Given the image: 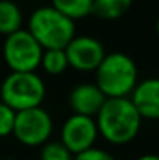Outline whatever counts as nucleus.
Masks as SVG:
<instances>
[{"instance_id":"f257e3e1","label":"nucleus","mask_w":159,"mask_h":160,"mask_svg":"<svg viewBox=\"0 0 159 160\" xmlns=\"http://www.w3.org/2000/svg\"><path fill=\"white\" fill-rule=\"evenodd\" d=\"M98 135L111 145L133 142L142 126V118L130 98H108L95 117Z\"/></svg>"},{"instance_id":"f03ea898","label":"nucleus","mask_w":159,"mask_h":160,"mask_svg":"<svg viewBox=\"0 0 159 160\" xmlns=\"http://www.w3.org/2000/svg\"><path fill=\"white\" fill-rule=\"evenodd\" d=\"M95 84L106 98H128L137 84V67L122 52L105 54L95 70Z\"/></svg>"},{"instance_id":"7ed1b4c3","label":"nucleus","mask_w":159,"mask_h":160,"mask_svg":"<svg viewBox=\"0 0 159 160\" xmlns=\"http://www.w3.org/2000/svg\"><path fill=\"white\" fill-rule=\"evenodd\" d=\"M28 33L44 50H64L75 38V20L53 6H41L34 9L28 19Z\"/></svg>"},{"instance_id":"20e7f679","label":"nucleus","mask_w":159,"mask_h":160,"mask_svg":"<svg viewBox=\"0 0 159 160\" xmlns=\"http://www.w3.org/2000/svg\"><path fill=\"white\" fill-rule=\"evenodd\" d=\"M45 98V84L36 72H11L0 86V101L20 112L39 107Z\"/></svg>"},{"instance_id":"39448f33","label":"nucleus","mask_w":159,"mask_h":160,"mask_svg":"<svg viewBox=\"0 0 159 160\" xmlns=\"http://www.w3.org/2000/svg\"><path fill=\"white\" fill-rule=\"evenodd\" d=\"M42 53L44 48L28 30H19L6 36L3 42V59L11 72H36Z\"/></svg>"},{"instance_id":"423d86ee","label":"nucleus","mask_w":159,"mask_h":160,"mask_svg":"<svg viewBox=\"0 0 159 160\" xmlns=\"http://www.w3.org/2000/svg\"><path fill=\"white\" fill-rule=\"evenodd\" d=\"M53 132V121L50 113L42 107H33L16 112L13 135L25 146L34 148L45 145Z\"/></svg>"},{"instance_id":"0eeeda50","label":"nucleus","mask_w":159,"mask_h":160,"mask_svg":"<svg viewBox=\"0 0 159 160\" xmlns=\"http://www.w3.org/2000/svg\"><path fill=\"white\" fill-rule=\"evenodd\" d=\"M97 138H98V129L95 118L73 113L62 124L61 145L72 156H77L86 149L94 148Z\"/></svg>"},{"instance_id":"6e6552de","label":"nucleus","mask_w":159,"mask_h":160,"mask_svg":"<svg viewBox=\"0 0 159 160\" xmlns=\"http://www.w3.org/2000/svg\"><path fill=\"white\" fill-rule=\"evenodd\" d=\"M69 67L78 72H95L105 58L102 42L92 36H75L64 48Z\"/></svg>"},{"instance_id":"1a4fd4ad","label":"nucleus","mask_w":159,"mask_h":160,"mask_svg":"<svg viewBox=\"0 0 159 160\" xmlns=\"http://www.w3.org/2000/svg\"><path fill=\"white\" fill-rule=\"evenodd\" d=\"M108 100L103 92L97 87V84L83 82L75 86L69 93V106L77 115H84L95 118L100 109Z\"/></svg>"},{"instance_id":"9d476101","label":"nucleus","mask_w":159,"mask_h":160,"mask_svg":"<svg viewBox=\"0 0 159 160\" xmlns=\"http://www.w3.org/2000/svg\"><path fill=\"white\" fill-rule=\"evenodd\" d=\"M130 100L142 120H159V78L137 82Z\"/></svg>"},{"instance_id":"9b49d317","label":"nucleus","mask_w":159,"mask_h":160,"mask_svg":"<svg viewBox=\"0 0 159 160\" xmlns=\"http://www.w3.org/2000/svg\"><path fill=\"white\" fill-rule=\"evenodd\" d=\"M22 30V11L11 0H0V34L9 36Z\"/></svg>"},{"instance_id":"f8f14e48","label":"nucleus","mask_w":159,"mask_h":160,"mask_svg":"<svg viewBox=\"0 0 159 160\" xmlns=\"http://www.w3.org/2000/svg\"><path fill=\"white\" fill-rule=\"evenodd\" d=\"M133 5V0H94L92 14L105 20H115L123 17Z\"/></svg>"},{"instance_id":"ddd939ff","label":"nucleus","mask_w":159,"mask_h":160,"mask_svg":"<svg viewBox=\"0 0 159 160\" xmlns=\"http://www.w3.org/2000/svg\"><path fill=\"white\" fill-rule=\"evenodd\" d=\"M94 0H52V6L72 20L83 19L92 14Z\"/></svg>"},{"instance_id":"4468645a","label":"nucleus","mask_w":159,"mask_h":160,"mask_svg":"<svg viewBox=\"0 0 159 160\" xmlns=\"http://www.w3.org/2000/svg\"><path fill=\"white\" fill-rule=\"evenodd\" d=\"M39 67H42L44 72L52 75V76H58V75L64 73L67 70V67H69V61H67L66 52L61 50V48L44 50Z\"/></svg>"},{"instance_id":"2eb2a0df","label":"nucleus","mask_w":159,"mask_h":160,"mask_svg":"<svg viewBox=\"0 0 159 160\" xmlns=\"http://www.w3.org/2000/svg\"><path fill=\"white\" fill-rule=\"evenodd\" d=\"M41 160H73V156L61 145V142H47L42 148Z\"/></svg>"},{"instance_id":"dca6fc26","label":"nucleus","mask_w":159,"mask_h":160,"mask_svg":"<svg viewBox=\"0 0 159 160\" xmlns=\"http://www.w3.org/2000/svg\"><path fill=\"white\" fill-rule=\"evenodd\" d=\"M14 120H16V110H13L9 106L0 101V138L13 134Z\"/></svg>"},{"instance_id":"f3484780","label":"nucleus","mask_w":159,"mask_h":160,"mask_svg":"<svg viewBox=\"0 0 159 160\" xmlns=\"http://www.w3.org/2000/svg\"><path fill=\"white\" fill-rule=\"evenodd\" d=\"M73 160H115L108 151L105 149H100V148H91V149H86L77 156H73Z\"/></svg>"},{"instance_id":"a211bd4d","label":"nucleus","mask_w":159,"mask_h":160,"mask_svg":"<svg viewBox=\"0 0 159 160\" xmlns=\"http://www.w3.org/2000/svg\"><path fill=\"white\" fill-rule=\"evenodd\" d=\"M136 160H159V156L156 154H145V156H140Z\"/></svg>"},{"instance_id":"6ab92c4d","label":"nucleus","mask_w":159,"mask_h":160,"mask_svg":"<svg viewBox=\"0 0 159 160\" xmlns=\"http://www.w3.org/2000/svg\"><path fill=\"white\" fill-rule=\"evenodd\" d=\"M156 33H158V38H159V19H158V22H156Z\"/></svg>"},{"instance_id":"aec40b11","label":"nucleus","mask_w":159,"mask_h":160,"mask_svg":"<svg viewBox=\"0 0 159 160\" xmlns=\"http://www.w3.org/2000/svg\"><path fill=\"white\" fill-rule=\"evenodd\" d=\"M3 160H16V159H3Z\"/></svg>"}]
</instances>
